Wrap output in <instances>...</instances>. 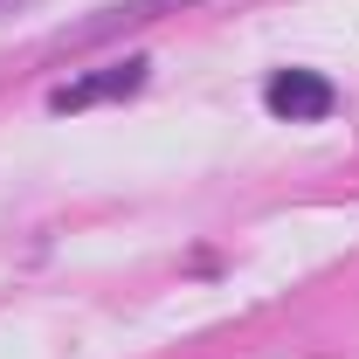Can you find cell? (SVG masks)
Instances as JSON below:
<instances>
[{"label":"cell","instance_id":"2","mask_svg":"<svg viewBox=\"0 0 359 359\" xmlns=\"http://www.w3.org/2000/svg\"><path fill=\"white\" fill-rule=\"evenodd\" d=\"M180 7H194V0H111V7H97L90 21L62 28V35H55V48H90V42H111V35H125V28H145V21H159V14H180Z\"/></svg>","mask_w":359,"mask_h":359},{"label":"cell","instance_id":"1","mask_svg":"<svg viewBox=\"0 0 359 359\" xmlns=\"http://www.w3.org/2000/svg\"><path fill=\"white\" fill-rule=\"evenodd\" d=\"M263 104H269V118H283V125H318V118H332L339 90L325 83L318 69H276L263 83Z\"/></svg>","mask_w":359,"mask_h":359},{"label":"cell","instance_id":"3","mask_svg":"<svg viewBox=\"0 0 359 359\" xmlns=\"http://www.w3.org/2000/svg\"><path fill=\"white\" fill-rule=\"evenodd\" d=\"M145 69H152V62H138V55L111 62V69H90V76H76V83H62V90H55V97H48V111H90V104L132 97V90H145Z\"/></svg>","mask_w":359,"mask_h":359}]
</instances>
